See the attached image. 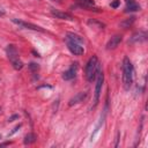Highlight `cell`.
Here are the masks:
<instances>
[{
    "instance_id": "obj_1",
    "label": "cell",
    "mask_w": 148,
    "mask_h": 148,
    "mask_svg": "<svg viewBox=\"0 0 148 148\" xmlns=\"http://www.w3.org/2000/svg\"><path fill=\"white\" fill-rule=\"evenodd\" d=\"M133 77H134V69L133 65L127 57L124 58L123 60V84L126 90H128L133 83Z\"/></svg>"
},
{
    "instance_id": "obj_2",
    "label": "cell",
    "mask_w": 148,
    "mask_h": 148,
    "mask_svg": "<svg viewBox=\"0 0 148 148\" xmlns=\"http://www.w3.org/2000/svg\"><path fill=\"white\" fill-rule=\"evenodd\" d=\"M99 68H101V66H99V62H98L97 57L96 56H92L88 60V62L86 65V79L89 82H91L92 80H95L96 74H97V71Z\"/></svg>"
},
{
    "instance_id": "obj_3",
    "label": "cell",
    "mask_w": 148,
    "mask_h": 148,
    "mask_svg": "<svg viewBox=\"0 0 148 148\" xmlns=\"http://www.w3.org/2000/svg\"><path fill=\"white\" fill-rule=\"evenodd\" d=\"M6 53H7V57L12 64V66L16 69V71H20L22 67H23V62L21 61V59L18 58V52L16 50V47L13 45V44H9L6 49Z\"/></svg>"
},
{
    "instance_id": "obj_4",
    "label": "cell",
    "mask_w": 148,
    "mask_h": 148,
    "mask_svg": "<svg viewBox=\"0 0 148 148\" xmlns=\"http://www.w3.org/2000/svg\"><path fill=\"white\" fill-rule=\"evenodd\" d=\"M96 84H95V91H94V105H96L98 103L99 96H101V91H102V87H103V81H104V75L102 69L99 68L97 71L96 74Z\"/></svg>"
},
{
    "instance_id": "obj_5",
    "label": "cell",
    "mask_w": 148,
    "mask_h": 148,
    "mask_svg": "<svg viewBox=\"0 0 148 148\" xmlns=\"http://www.w3.org/2000/svg\"><path fill=\"white\" fill-rule=\"evenodd\" d=\"M12 21L15 23V24H17L18 27H21V28H23V29H30V30H35V31H40V32H43L44 31V29H42L40 27H38V25H36V24H32V23H29V22H24V21H22V20H17V18H12Z\"/></svg>"
},
{
    "instance_id": "obj_6",
    "label": "cell",
    "mask_w": 148,
    "mask_h": 148,
    "mask_svg": "<svg viewBox=\"0 0 148 148\" xmlns=\"http://www.w3.org/2000/svg\"><path fill=\"white\" fill-rule=\"evenodd\" d=\"M66 43H67L68 50H69L73 54H75V56H81V54H83L84 50H83V47L81 46V44L75 43V42H72V40H67V39H66Z\"/></svg>"
},
{
    "instance_id": "obj_7",
    "label": "cell",
    "mask_w": 148,
    "mask_h": 148,
    "mask_svg": "<svg viewBox=\"0 0 148 148\" xmlns=\"http://www.w3.org/2000/svg\"><path fill=\"white\" fill-rule=\"evenodd\" d=\"M76 69H77V64L75 62V64H73L67 71H65V72L62 73V79L66 80V81L74 79L75 75H76Z\"/></svg>"
},
{
    "instance_id": "obj_8",
    "label": "cell",
    "mask_w": 148,
    "mask_h": 148,
    "mask_svg": "<svg viewBox=\"0 0 148 148\" xmlns=\"http://www.w3.org/2000/svg\"><path fill=\"white\" fill-rule=\"evenodd\" d=\"M121 39H123L121 35H114V36L111 37V39L108 42V44H106V49H108V50L116 49V47L119 45V43L121 42Z\"/></svg>"
},
{
    "instance_id": "obj_9",
    "label": "cell",
    "mask_w": 148,
    "mask_h": 148,
    "mask_svg": "<svg viewBox=\"0 0 148 148\" xmlns=\"http://www.w3.org/2000/svg\"><path fill=\"white\" fill-rule=\"evenodd\" d=\"M51 14L53 16H56L57 18H61V20H73L72 15H69L68 13L65 12H60L58 9H51Z\"/></svg>"
},
{
    "instance_id": "obj_10",
    "label": "cell",
    "mask_w": 148,
    "mask_h": 148,
    "mask_svg": "<svg viewBox=\"0 0 148 148\" xmlns=\"http://www.w3.org/2000/svg\"><path fill=\"white\" fill-rule=\"evenodd\" d=\"M86 97H87V94H86V92H77L74 97H72V98L69 99L68 104H69V106H72V105H74V104L81 103V102H83V99H84Z\"/></svg>"
},
{
    "instance_id": "obj_11",
    "label": "cell",
    "mask_w": 148,
    "mask_h": 148,
    "mask_svg": "<svg viewBox=\"0 0 148 148\" xmlns=\"http://www.w3.org/2000/svg\"><path fill=\"white\" fill-rule=\"evenodd\" d=\"M145 39H146V32L140 31V32L134 34V35L131 37L130 42H131V43H136V42H142V40H145Z\"/></svg>"
},
{
    "instance_id": "obj_12",
    "label": "cell",
    "mask_w": 148,
    "mask_h": 148,
    "mask_svg": "<svg viewBox=\"0 0 148 148\" xmlns=\"http://www.w3.org/2000/svg\"><path fill=\"white\" fill-rule=\"evenodd\" d=\"M135 10H140V6L133 0H127V6L125 12H135Z\"/></svg>"
},
{
    "instance_id": "obj_13",
    "label": "cell",
    "mask_w": 148,
    "mask_h": 148,
    "mask_svg": "<svg viewBox=\"0 0 148 148\" xmlns=\"http://www.w3.org/2000/svg\"><path fill=\"white\" fill-rule=\"evenodd\" d=\"M66 39H67V40L75 42V43H79V44L83 43V39H82L80 36H77V35H75V34H73V32H68V34L66 35Z\"/></svg>"
},
{
    "instance_id": "obj_14",
    "label": "cell",
    "mask_w": 148,
    "mask_h": 148,
    "mask_svg": "<svg viewBox=\"0 0 148 148\" xmlns=\"http://www.w3.org/2000/svg\"><path fill=\"white\" fill-rule=\"evenodd\" d=\"M76 2L84 8H92L95 6V1L94 0H76Z\"/></svg>"
},
{
    "instance_id": "obj_15",
    "label": "cell",
    "mask_w": 148,
    "mask_h": 148,
    "mask_svg": "<svg viewBox=\"0 0 148 148\" xmlns=\"http://www.w3.org/2000/svg\"><path fill=\"white\" fill-rule=\"evenodd\" d=\"M134 21H135V17H134V16H131V17H128V18L121 21V22H120V27H123L124 29H127V28H130V25L133 24Z\"/></svg>"
},
{
    "instance_id": "obj_16",
    "label": "cell",
    "mask_w": 148,
    "mask_h": 148,
    "mask_svg": "<svg viewBox=\"0 0 148 148\" xmlns=\"http://www.w3.org/2000/svg\"><path fill=\"white\" fill-rule=\"evenodd\" d=\"M35 141H36V136H35L34 133H28V134L24 136V143H25V145H30V143H32V142H35Z\"/></svg>"
},
{
    "instance_id": "obj_17",
    "label": "cell",
    "mask_w": 148,
    "mask_h": 148,
    "mask_svg": "<svg viewBox=\"0 0 148 148\" xmlns=\"http://www.w3.org/2000/svg\"><path fill=\"white\" fill-rule=\"evenodd\" d=\"M119 3H120L119 0H114V1L111 2V7H112V8H117V7L119 6Z\"/></svg>"
},
{
    "instance_id": "obj_18",
    "label": "cell",
    "mask_w": 148,
    "mask_h": 148,
    "mask_svg": "<svg viewBox=\"0 0 148 148\" xmlns=\"http://www.w3.org/2000/svg\"><path fill=\"white\" fill-rule=\"evenodd\" d=\"M0 15H3V12H2L1 9H0Z\"/></svg>"
}]
</instances>
